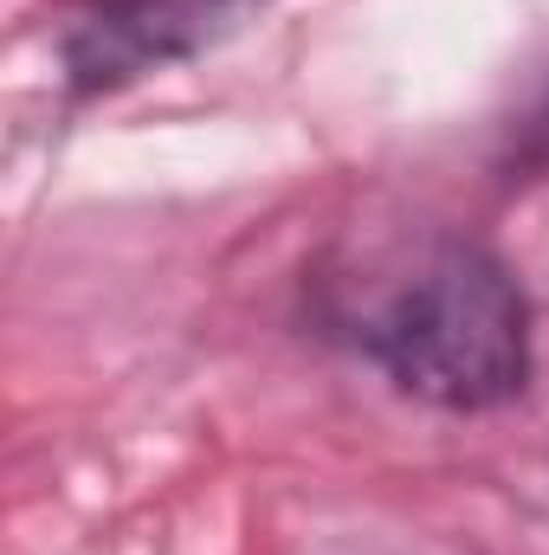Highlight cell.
Here are the masks:
<instances>
[{
    "instance_id": "2",
    "label": "cell",
    "mask_w": 549,
    "mask_h": 555,
    "mask_svg": "<svg viewBox=\"0 0 549 555\" xmlns=\"http://www.w3.org/2000/svg\"><path fill=\"white\" fill-rule=\"evenodd\" d=\"M246 7L259 0H91L65 39V65L85 91H104L220 39Z\"/></svg>"
},
{
    "instance_id": "1",
    "label": "cell",
    "mask_w": 549,
    "mask_h": 555,
    "mask_svg": "<svg viewBox=\"0 0 549 555\" xmlns=\"http://www.w3.org/2000/svg\"><path fill=\"white\" fill-rule=\"evenodd\" d=\"M356 343L433 408H498L531 382V304L505 259L426 240L349 317Z\"/></svg>"
},
{
    "instance_id": "3",
    "label": "cell",
    "mask_w": 549,
    "mask_h": 555,
    "mask_svg": "<svg viewBox=\"0 0 549 555\" xmlns=\"http://www.w3.org/2000/svg\"><path fill=\"white\" fill-rule=\"evenodd\" d=\"M531 137L544 142V155H549V104H544V111H537V124H531Z\"/></svg>"
}]
</instances>
